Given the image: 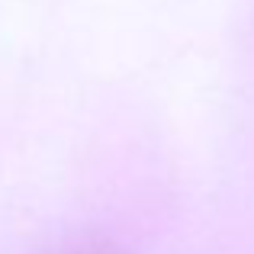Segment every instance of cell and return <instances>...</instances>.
<instances>
[{"mask_svg": "<svg viewBox=\"0 0 254 254\" xmlns=\"http://www.w3.org/2000/svg\"><path fill=\"white\" fill-rule=\"evenodd\" d=\"M49 254H123L110 238H100V235H77L68 238V242L55 245Z\"/></svg>", "mask_w": 254, "mask_h": 254, "instance_id": "6da1fadb", "label": "cell"}]
</instances>
